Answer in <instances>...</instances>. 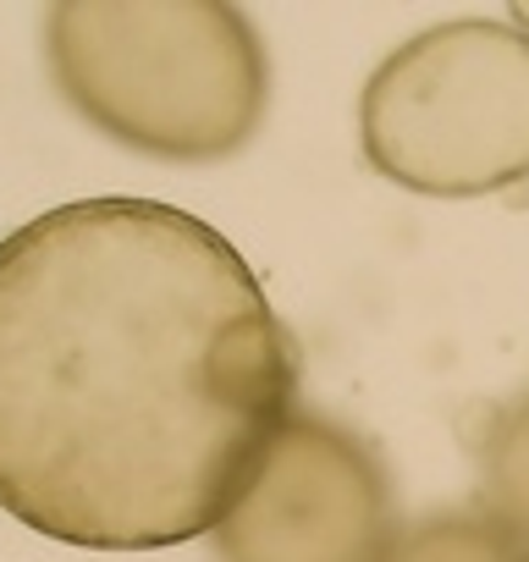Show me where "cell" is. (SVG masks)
Wrapping results in <instances>:
<instances>
[{
	"instance_id": "cell-1",
	"label": "cell",
	"mask_w": 529,
	"mask_h": 562,
	"mask_svg": "<svg viewBox=\"0 0 529 562\" xmlns=\"http://www.w3.org/2000/svg\"><path fill=\"white\" fill-rule=\"evenodd\" d=\"M293 397L299 342L210 221L116 193L0 237V513L23 529L215 535Z\"/></svg>"
},
{
	"instance_id": "cell-2",
	"label": "cell",
	"mask_w": 529,
	"mask_h": 562,
	"mask_svg": "<svg viewBox=\"0 0 529 562\" xmlns=\"http://www.w3.org/2000/svg\"><path fill=\"white\" fill-rule=\"evenodd\" d=\"M45 61L94 133L149 160H226L271 111L264 40L226 0H56Z\"/></svg>"
},
{
	"instance_id": "cell-3",
	"label": "cell",
	"mask_w": 529,
	"mask_h": 562,
	"mask_svg": "<svg viewBox=\"0 0 529 562\" xmlns=\"http://www.w3.org/2000/svg\"><path fill=\"white\" fill-rule=\"evenodd\" d=\"M359 149L425 199L529 182V34L507 18H452L403 40L359 94Z\"/></svg>"
},
{
	"instance_id": "cell-4",
	"label": "cell",
	"mask_w": 529,
	"mask_h": 562,
	"mask_svg": "<svg viewBox=\"0 0 529 562\" xmlns=\"http://www.w3.org/2000/svg\"><path fill=\"white\" fill-rule=\"evenodd\" d=\"M392 480L353 430L293 414L215 524L221 562H386Z\"/></svg>"
},
{
	"instance_id": "cell-5",
	"label": "cell",
	"mask_w": 529,
	"mask_h": 562,
	"mask_svg": "<svg viewBox=\"0 0 529 562\" xmlns=\"http://www.w3.org/2000/svg\"><path fill=\"white\" fill-rule=\"evenodd\" d=\"M480 513L529 551V392L502 403L480 441Z\"/></svg>"
},
{
	"instance_id": "cell-6",
	"label": "cell",
	"mask_w": 529,
	"mask_h": 562,
	"mask_svg": "<svg viewBox=\"0 0 529 562\" xmlns=\"http://www.w3.org/2000/svg\"><path fill=\"white\" fill-rule=\"evenodd\" d=\"M518 557H524V546L502 524H491L480 507L397 529V540L386 551V562H518Z\"/></svg>"
},
{
	"instance_id": "cell-7",
	"label": "cell",
	"mask_w": 529,
	"mask_h": 562,
	"mask_svg": "<svg viewBox=\"0 0 529 562\" xmlns=\"http://www.w3.org/2000/svg\"><path fill=\"white\" fill-rule=\"evenodd\" d=\"M507 23H513V29H518V34H529V0H518V7H513V12H507Z\"/></svg>"
},
{
	"instance_id": "cell-8",
	"label": "cell",
	"mask_w": 529,
	"mask_h": 562,
	"mask_svg": "<svg viewBox=\"0 0 529 562\" xmlns=\"http://www.w3.org/2000/svg\"><path fill=\"white\" fill-rule=\"evenodd\" d=\"M518 562H529V551H524V557H518Z\"/></svg>"
}]
</instances>
